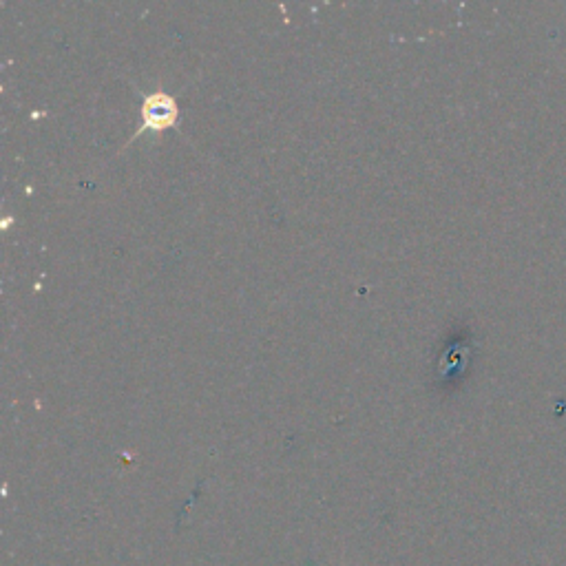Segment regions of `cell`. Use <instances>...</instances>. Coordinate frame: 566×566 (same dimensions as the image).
<instances>
[{
	"label": "cell",
	"mask_w": 566,
	"mask_h": 566,
	"mask_svg": "<svg viewBox=\"0 0 566 566\" xmlns=\"http://www.w3.org/2000/svg\"><path fill=\"white\" fill-rule=\"evenodd\" d=\"M175 120H177V104L173 102V98L166 96V93H153V96L144 100L140 131L173 127Z\"/></svg>",
	"instance_id": "obj_1"
}]
</instances>
